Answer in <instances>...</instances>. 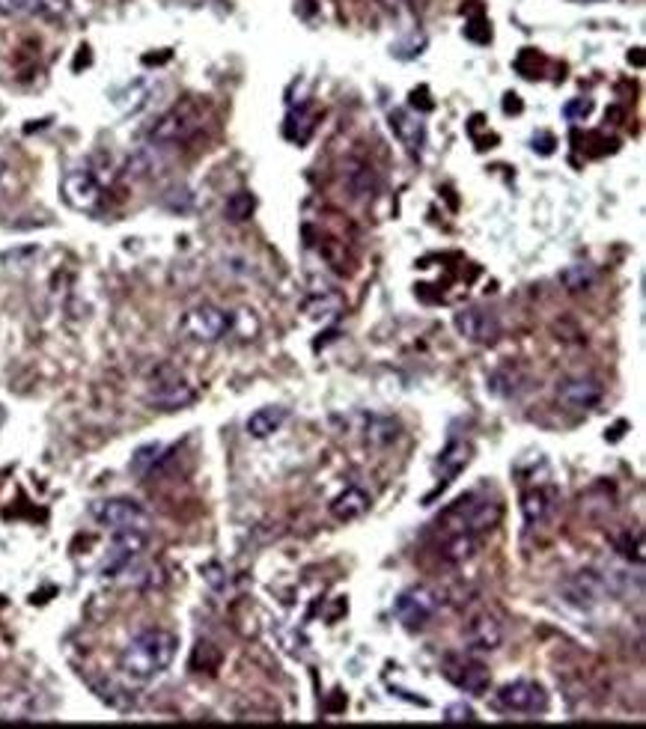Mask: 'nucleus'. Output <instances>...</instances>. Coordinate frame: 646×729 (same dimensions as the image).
Instances as JSON below:
<instances>
[{"instance_id": "nucleus-1", "label": "nucleus", "mask_w": 646, "mask_h": 729, "mask_svg": "<svg viewBox=\"0 0 646 729\" xmlns=\"http://www.w3.org/2000/svg\"><path fill=\"white\" fill-rule=\"evenodd\" d=\"M176 649H179L176 634L164 628H146L137 637H131L129 646L120 652V673L137 685L152 682L173 664Z\"/></svg>"}, {"instance_id": "nucleus-2", "label": "nucleus", "mask_w": 646, "mask_h": 729, "mask_svg": "<svg viewBox=\"0 0 646 729\" xmlns=\"http://www.w3.org/2000/svg\"><path fill=\"white\" fill-rule=\"evenodd\" d=\"M501 518V506L489 497L480 494H468L462 500H456L441 518L438 527L444 533H483L492 530Z\"/></svg>"}, {"instance_id": "nucleus-3", "label": "nucleus", "mask_w": 646, "mask_h": 729, "mask_svg": "<svg viewBox=\"0 0 646 729\" xmlns=\"http://www.w3.org/2000/svg\"><path fill=\"white\" fill-rule=\"evenodd\" d=\"M179 331L191 343L212 346V343H221L224 337L233 334V313H227L215 304H197L182 316Z\"/></svg>"}, {"instance_id": "nucleus-4", "label": "nucleus", "mask_w": 646, "mask_h": 729, "mask_svg": "<svg viewBox=\"0 0 646 729\" xmlns=\"http://www.w3.org/2000/svg\"><path fill=\"white\" fill-rule=\"evenodd\" d=\"M441 608V593L438 590H432V587H408V590H402L399 593V599L393 602V613H396V619L408 628V631H420V628H426L432 619H435V613Z\"/></svg>"}, {"instance_id": "nucleus-5", "label": "nucleus", "mask_w": 646, "mask_h": 729, "mask_svg": "<svg viewBox=\"0 0 646 729\" xmlns=\"http://www.w3.org/2000/svg\"><path fill=\"white\" fill-rule=\"evenodd\" d=\"M93 518L105 527V530H111V533H120V530H149V524H152V518H149V512L137 503V500H131V497H111V500H99L96 506H93Z\"/></svg>"}, {"instance_id": "nucleus-6", "label": "nucleus", "mask_w": 646, "mask_h": 729, "mask_svg": "<svg viewBox=\"0 0 646 729\" xmlns=\"http://www.w3.org/2000/svg\"><path fill=\"white\" fill-rule=\"evenodd\" d=\"M492 706L504 715H542L548 709V694L536 682H510L495 697Z\"/></svg>"}, {"instance_id": "nucleus-7", "label": "nucleus", "mask_w": 646, "mask_h": 729, "mask_svg": "<svg viewBox=\"0 0 646 729\" xmlns=\"http://www.w3.org/2000/svg\"><path fill=\"white\" fill-rule=\"evenodd\" d=\"M560 593L572 608H596L611 596V578H605L593 569H584V572H575L569 581H563Z\"/></svg>"}, {"instance_id": "nucleus-8", "label": "nucleus", "mask_w": 646, "mask_h": 729, "mask_svg": "<svg viewBox=\"0 0 646 729\" xmlns=\"http://www.w3.org/2000/svg\"><path fill=\"white\" fill-rule=\"evenodd\" d=\"M197 128H200L197 105H194V102H182V105L170 108L161 120L152 125L149 137H152V143L170 146V143H182V140H188Z\"/></svg>"}, {"instance_id": "nucleus-9", "label": "nucleus", "mask_w": 646, "mask_h": 729, "mask_svg": "<svg viewBox=\"0 0 646 729\" xmlns=\"http://www.w3.org/2000/svg\"><path fill=\"white\" fill-rule=\"evenodd\" d=\"M444 676L465 694L474 697H486L492 688V673L486 670V664L474 661V658H462V655H450L444 658Z\"/></svg>"}, {"instance_id": "nucleus-10", "label": "nucleus", "mask_w": 646, "mask_h": 729, "mask_svg": "<svg viewBox=\"0 0 646 729\" xmlns=\"http://www.w3.org/2000/svg\"><path fill=\"white\" fill-rule=\"evenodd\" d=\"M149 402L161 411H179L194 402V387L173 369H161L149 387Z\"/></svg>"}, {"instance_id": "nucleus-11", "label": "nucleus", "mask_w": 646, "mask_h": 729, "mask_svg": "<svg viewBox=\"0 0 646 729\" xmlns=\"http://www.w3.org/2000/svg\"><path fill=\"white\" fill-rule=\"evenodd\" d=\"M456 331L468 340V343H477V346H492L498 343L501 337V322L495 313L489 310H480V307H468L462 313H456L453 319Z\"/></svg>"}, {"instance_id": "nucleus-12", "label": "nucleus", "mask_w": 646, "mask_h": 729, "mask_svg": "<svg viewBox=\"0 0 646 729\" xmlns=\"http://www.w3.org/2000/svg\"><path fill=\"white\" fill-rule=\"evenodd\" d=\"M60 194L72 209L93 212L102 200V185L96 182V176L90 170H69L60 182Z\"/></svg>"}, {"instance_id": "nucleus-13", "label": "nucleus", "mask_w": 646, "mask_h": 729, "mask_svg": "<svg viewBox=\"0 0 646 729\" xmlns=\"http://www.w3.org/2000/svg\"><path fill=\"white\" fill-rule=\"evenodd\" d=\"M465 643L474 652H498L504 646V622L489 610L474 613L465 625Z\"/></svg>"}, {"instance_id": "nucleus-14", "label": "nucleus", "mask_w": 646, "mask_h": 729, "mask_svg": "<svg viewBox=\"0 0 646 729\" xmlns=\"http://www.w3.org/2000/svg\"><path fill=\"white\" fill-rule=\"evenodd\" d=\"M143 548H146V533L143 530H120V533H114L111 551H108V557L102 563V575L114 578V575L126 572L131 563L140 557Z\"/></svg>"}, {"instance_id": "nucleus-15", "label": "nucleus", "mask_w": 646, "mask_h": 729, "mask_svg": "<svg viewBox=\"0 0 646 729\" xmlns=\"http://www.w3.org/2000/svg\"><path fill=\"white\" fill-rule=\"evenodd\" d=\"M605 390L596 378L587 375H575V378H563L557 384V402L566 405L569 411H590L602 402Z\"/></svg>"}, {"instance_id": "nucleus-16", "label": "nucleus", "mask_w": 646, "mask_h": 729, "mask_svg": "<svg viewBox=\"0 0 646 729\" xmlns=\"http://www.w3.org/2000/svg\"><path fill=\"white\" fill-rule=\"evenodd\" d=\"M390 131L396 134V140L411 152V155H420L423 146H426V125L420 120V114L414 111H405V108H393L388 114Z\"/></svg>"}, {"instance_id": "nucleus-17", "label": "nucleus", "mask_w": 646, "mask_h": 729, "mask_svg": "<svg viewBox=\"0 0 646 729\" xmlns=\"http://www.w3.org/2000/svg\"><path fill=\"white\" fill-rule=\"evenodd\" d=\"M471 453H474V447L468 444V441H459V438H453L444 450H441V456H438V462H435V471H438V477H441V486L438 488H447L465 468H468V462H471Z\"/></svg>"}, {"instance_id": "nucleus-18", "label": "nucleus", "mask_w": 646, "mask_h": 729, "mask_svg": "<svg viewBox=\"0 0 646 729\" xmlns=\"http://www.w3.org/2000/svg\"><path fill=\"white\" fill-rule=\"evenodd\" d=\"M373 506V497L364 491L361 486H349L346 491H340L331 503V515L337 521H358L370 512Z\"/></svg>"}, {"instance_id": "nucleus-19", "label": "nucleus", "mask_w": 646, "mask_h": 729, "mask_svg": "<svg viewBox=\"0 0 646 729\" xmlns=\"http://www.w3.org/2000/svg\"><path fill=\"white\" fill-rule=\"evenodd\" d=\"M554 500H557V494H554V488H530V491H524V497H521V515H524V524L533 530L536 524H542L548 515H551V509H554Z\"/></svg>"}, {"instance_id": "nucleus-20", "label": "nucleus", "mask_w": 646, "mask_h": 729, "mask_svg": "<svg viewBox=\"0 0 646 729\" xmlns=\"http://www.w3.org/2000/svg\"><path fill=\"white\" fill-rule=\"evenodd\" d=\"M477 551V533H444V542H441V560L450 563V566H459L465 560H471Z\"/></svg>"}, {"instance_id": "nucleus-21", "label": "nucleus", "mask_w": 646, "mask_h": 729, "mask_svg": "<svg viewBox=\"0 0 646 729\" xmlns=\"http://www.w3.org/2000/svg\"><path fill=\"white\" fill-rule=\"evenodd\" d=\"M289 411L286 408H277V405H268V408H259L248 417V435L251 438H271L283 423H286Z\"/></svg>"}, {"instance_id": "nucleus-22", "label": "nucleus", "mask_w": 646, "mask_h": 729, "mask_svg": "<svg viewBox=\"0 0 646 729\" xmlns=\"http://www.w3.org/2000/svg\"><path fill=\"white\" fill-rule=\"evenodd\" d=\"M346 185L355 191V197H373V191H376L373 167H367V164H349L346 167Z\"/></svg>"}, {"instance_id": "nucleus-23", "label": "nucleus", "mask_w": 646, "mask_h": 729, "mask_svg": "<svg viewBox=\"0 0 646 729\" xmlns=\"http://www.w3.org/2000/svg\"><path fill=\"white\" fill-rule=\"evenodd\" d=\"M560 283L569 292H587L596 283V274H593L590 265H569L566 271H560Z\"/></svg>"}, {"instance_id": "nucleus-24", "label": "nucleus", "mask_w": 646, "mask_h": 729, "mask_svg": "<svg viewBox=\"0 0 646 729\" xmlns=\"http://www.w3.org/2000/svg\"><path fill=\"white\" fill-rule=\"evenodd\" d=\"M617 551H620V554H623L629 563L641 566V563H644V536H641V533L626 530V533L617 539Z\"/></svg>"}, {"instance_id": "nucleus-25", "label": "nucleus", "mask_w": 646, "mask_h": 729, "mask_svg": "<svg viewBox=\"0 0 646 729\" xmlns=\"http://www.w3.org/2000/svg\"><path fill=\"white\" fill-rule=\"evenodd\" d=\"M254 206H257L254 197H251L248 191H239V194H233V197L227 200V218L236 221V224H239V221H248V218L254 215Z\"/></svg>"}, {"instance_id": "nucleus-26", "label": "nucleus", "mask_w": 646, "mask_h": 729, "mask_svg": "<svg viewBox=\"0 0 646 729\" xmlns=\"http://www.w3.org/2000/svg\"><path fill=\"white\" fill-rule=\"evenodd\" d=\"M161 453H164L161 444H149V447L137 450L134 459H131V471H134V474H149V471L155 468V462L161 459Z\"/></svg>"}, {"instance_id": "nucleus-27", "label": "nucleus", "mask_w": 646, "mask_h": 729, "mask_svg": "<svg viewBox=\"0 0 646 729\" xmlns=\"http://www.w3.org/2000/svg\"><path fill=\"white\" fill-rule=\"evenodd\" d=\"M48 12V0H0V15H33Z\"/></svg>"}, {"instance_id": "nucleus-28", "label": "nucleus", "mask_w": 646, "mask_h": 729, "mask_svg": "<svg viewBox=\"0 0 646 729\" xmlns=\"http://www.w3.org/2000/svg\"><path fill=\"white\" fill-rule=\"evenodd\" d=\"M444 721L447 724H474L477 721V712L471 706H465V703H453V706H447Z\"/></svg>"}, {"instance_id": "nucleus-29", "label": "nucleus", "mask_w": 646, "mask_h": 729, "mask_svg": "<svg viewBox=\"0 0 646 729\" xmlns=\"http://www.w3.org/2000/svg\"><path fill=\"white\" fill-rule=\"evenodd\" d=\"M590 108H593V105L581 99V102H575V105H566V117H569V120H575V117H587Z\"/></svg>"}, {"instance_id": "nucleus-30", "label": "nucleus", "mask_w": 646, "mask_h": 729, "mask_svg": "<svg viewBox=\"0 0 646 729\" xmlns=\"http://www.w3.org/2000/svg\"><path fill=\"white\" fill-rule=\"evenodd\" d=\"M578 3H602V0H578Z\"/></svg>"}, {"instance_id": "nucleus-31", "label": "nucleus", "mask_w": 646, "mask_h": 729, "mask_svg": "<svg viewBox=\"0 0 646 729\" xmlns=\"http://www.w3.org/2000/svg\"><path fill=\"white\" fill-rule=\"evenodd\" d=\"M3 170H6V167H3V161H0V179H3Z\"/></svg>"}, {"instance_id": "nucleus-32", "label": "nucleus", "mask_w": 646, "mask_h": 729, "mask_svg": "<svg viewBox=\"0 0 646 729\" xmlns=\"http://www.w3.org/2000/svg\"><path fill=\"white\" fill-rule=\"evenodd\" d=\"M0 423H3V408H0Z\"/></svg>"}]
</instances>
